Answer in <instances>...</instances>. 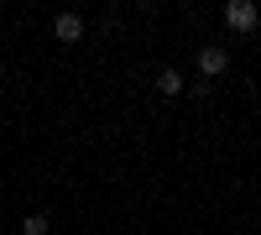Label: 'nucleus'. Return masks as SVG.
Masks as SVG:
<instances>
[{
	"mask_svg": "<svg viewBox=\"0 0 261 235\" xmlns=\"http://www.w3.org/2000/svg\"><path fill=\"white\" fill-rule=\"evenodd\" d=\"M256 21H261L256 0H230V6H225V27L230 32H256Z\"/></svg>",
	"mask_w": 261,
	"mask_h": 235,
	"instance_id": "nucleus-1",
	"label": "nucleus"
},
{
	"mask_svg": "<svg viewBox=\"0 0 261 235\" xmlns=\"http://www.w3.org/2000/svg\"><path fill=\"white\" fill-rule=\"evenodd\" d=\"M225 68H230V53L220 47V42H209V47H199V73H204L209 84H214V79H220Z\"/></svg>",
	"mask_w": 261,
	"mask_h": 235,
	"instance_id": "nucleus-2",
	"label": "nucleus"
},
{
	"mask_svg": "<svg viewBox=\"0 0 261 235\" xmlns=\"http://www.w3.org/2000/svg\"><path fill=\"white\" fill-rule=\"evenodd\" d=\"M53 37H58V42H84V16H79V11H63V16L53 21Z\"/></svg>",
	"mask_w": 261,
	"mask_h": 235,
	"instance_id": "nucleus-3",
	"label": "nucleus"
},
{
	"mask_svg": "<svg viewBox=\"0 0 261 235\" xmlns=\"http://www.w3.org/2000/svg\"><path fill=\"white\" fill-rule=\"evenodd\" d=\"M157 89L172 99V94H183V89H188V79H183L178 68H162V73H157Z\"/></svg>",
	"mask_w": 261,
	"mask_h": 235,
	"instance_id": "nucleus-4",
	"label": "nucleus"
},
{
	"mask_svg": "<svg viewBox=\"0 0 261 235\" xmlns=\"http://www.w3.org/2000/svg\"><path fill=\"white\" fill-rule=\"evenodd\" d=\"M21 230H27V235H47L53 220H47V215H27V220H21Z\"/></svg>",
	"mask_w": 261,
	"mask_h": 235,
	"instance_id": "nucleus-5",
	"label": "nucleus"
}]
</instances>
